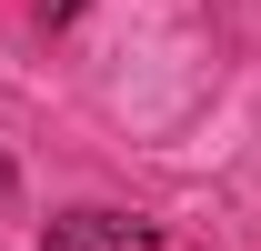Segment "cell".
<instances>
[{
    "label": "cell",
    "mask_w": 261,
    "mask_h": 251,
    "mask_svg": "<svg viewBox=\"0 0 261 251\" xmlns=\"http://www.w3.org/2000/svg\"><path fill=\"white\" fill-rule=\"evenodd\" d=\"M61 251H151V231H141V221L91 211V221H70V231H61Z\"/></svg>",
    "instance_id": "cell-1"
},
{
    "label": "cell",
    "mask_w": 261,
    "mask_h": 251,
    "mask_svg": "<svg viewBox=\"0 0 261 251\" xmlns=\"http://www.w3.org/2000/svg\"><path fill=\"white\" fill-rule=\"evenodd\" d=\"M81 10H91V0H40V20H81Z\"/></svg>",
    "instance_id": "cell-2"
}]
</instances>
